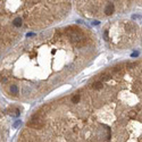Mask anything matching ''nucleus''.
Returning a JSON list of instances; mask_svg holds the SVG:
<instances>
[{
    "label": "nucleus",
    "mask_w": 142,
    "mask_h": 142,
    "mask_svg": "<svg viewBox=\"0 0 142 142\" xmlns=\"http://www.w3.org/2000/svg\"><path fill=\"white\" fill-rule=\"evenodd\" d=\"M18 141L142 142V58L107 67L40 106Z\"/></svg>",
    "instance_id": "f257e3e1"
},
{
    "label": "nucleus",
    "mask_w": 142,
    "mask_h": 142,
    "mask_svg": "<svg viewBox=\"0 0 142 142\" xmlns=\"http://www.w3.org/2000/svg\"><path fill=\"white\" fill-rule=\"evenodd\" d=\"M95 33L83 25L50 27L9 48L1 57V92L32 102L73 80L99 53Z\"/></svg>",
    "instance_id": "f03ea898"
},
{
    "label": "nucleus",
    "mask_w": 142,
    "mask_h": 142,
    "mask_svg": "<svg viewBox=\"0 0 142 142\" xmlns=\"http://www.w3.org/2000/svg\"><path fill=\"white\" fill-rule=\"evenodd\" d=\"M102 38L110 49L126 50L138 43L141 38V29L139 24L132 19L115 18L105 25Z\"/></svg>",
    "instance_id": "39448f33"
},
{
    "label": "nucleus",
    "mask_w": 142,
    "mask_h": 142,
    "mask_svg": "<svg viewBox=\"0 0 142 142\" xmlns=\"http://www.w3.org/2000/svg\"><path fill=\"white\" fill-rule=\"evenodd\" d=\"M138 7L142 8V0H139V1H138Z\"/></svg>",
    "instance_id": "423d86ee"
},
{
    "label": "nucleus",
    "mask_w": 142,
    "mask_h": 142,
    "mask_svg": "<svg viewBox=\"0 0 142 142\" xmlns=\"http://www.w3.org/2000/svg\"><path fill=\"white\" fill-rule=\"evenodd\" d=\"M72 0H0L1 52L29 33L53 27L69 15Z\"/></svg>",
    "instance_id": "7ed1b4c3"
},
{
    "label": "nucleus",
    "mask_w": 142,
    "mask_h": 142,
    "mask_svg": "<svg viewBox=\"0 0 142 142\" xmlns=\"http://www.w3.org/2000/svg\"><path fill=\"white\" fill-rule=\"evenodd\" d=\"M139 0H73L76 12L88 19H109L138 7Z\"/></svg>",
    "instance_id": "20e7f679"
},
{
    "label": "nucleus",
    "mask_w": 142,
    "mask_h": 142,
    "mask_svg": "<svg viewBox=\"0 0 142 142\" xmlns=\"http://www.w3.org/2000/svg\"><path fill=\"white\" fill-rule=\"evenodd\" d=\"M140 41H141V45H142V29H141V38H140Z\"/></svg>",
    "instance_id": "0eeeda50"
}]
</instances>
